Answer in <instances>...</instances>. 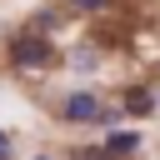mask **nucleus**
I'll list each match as a JSON object with an SVG mask.
<instances>
[{"mask_svg":"<svg viewBox=\"0 0 160 160\" xmlns=\"http://www.w3.org/2000/svg\"><path fill=\"white\" fill-rule=\"evenodd\" d=\"M10 55H15V65H50V60H55L50 40H40V35H20V40L10 45Z\"/></svg>","mask_w":160,"mask_h":160,"instance_id":"1","label":"nucleus"},{"mask_svg":"<svg viewBox=\"0 0 160 160\" xmlns=\"http://www.w3.org/2000/svg\"><path fill=\"white\" fill-rule=\"evenodd\" d=\"M65 120H75V125H80V120H105V105H100L95 95L75 90V95L65 100Z\"/></svg>","mask_w":160,"mask_h":160,"instance_id":"2","label":"nucleus"},{"mask_svg":"<svg viewBox=\"0 0 160 160\" xmlns=\"http://www.w3.org/2000/svg\"><path fill=\"white\" fill-rule=\"evenodd\" d=\"M135 145H140V135H135V130H120V135L105 140V155H130Z\"/></svg>","mask_w":160,"mask_h":160,"instance_id":"3","label":"nucleus"},{"mask_svg":"<svg viewBox=\"0 0 160 160\" xmlns=\"http://www.w3.org/2000/svg\"><path fill=\"white\" fill-rule=\"evenodd\" d=\"M130 110H150V95L145 90H130Z\"/></svg>","mask_w":160,"mask_h":160,"instance_id":"4","label":"nucleus"},{"mask_svg":"<svg viewBox=\"0 0 160 160\" xmlns=\"http://www.w3.org/2000/svg\"><path fill=\"white\" fill-rule=\"evenodd\" d=\"M0 160H10V135L0 130Z\"/></svg>","mask_w":160,"mask_h":160,"instance_id":"5","label":"nucleus"},{"mask_svg":"<svg viewBox=\"0 0 160 160\" xmlns=\"http://www.w3.org/2000/svg\"><path fill=\"white\" fill-rule=\"evenodd\" d=\"M75 5H80V10H100L105 0H75Z\"/></svg>","mask_w":160,"mask_h":160,"instance_id":"6","label":"nucleus"}]
</instances>
